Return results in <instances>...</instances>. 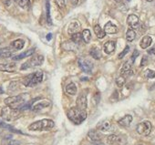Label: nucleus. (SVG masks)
Here are the masks:
<instances>
[{
  "mask_svg": "<svg viewBox=\"0 0 155 145\" xmlns=\"http://www.w3.org/2000/svg\"><path fill=\"white\" fill-rule=\"evenodd\" d=\"M127 24L129 25V27L132 29L137 28L139 26V18L136 15H130L127 18Z\"/></svg>",
  "mask_w": 155,
  "mask_h": 145,
  "instance_id": "obj_13",
  "label": "nucleus"
},
{
  "mask_svg": "<svg viewBox=\"0 0 155 145\" xmlns=\"http://www.w3.org/2000/svg\"><path fill=\"white\" fill-rule=\"evenodd\" d=\"M46 8H47V20H48V24H51V18H50V7H49L48 0H47Z\"/></svg>",
  "mask_w": 155,
  "mask_h": 145,
  "instance_id": "obj_34",
  "label": "nucleus"
},
{
  "mask_svg": "<svg viewBox=\"0 0 155 145\" xmlns=\"http://www.w3.org/2000/svg\"><path fill=\"white\" fill-rule=\"evenodd\" d=\"M135 38H136V33H135L134 29H132V28L128 29L126 32V39L129 42H131L135 39Z\"/></svg>",
  "mask_w": 155,
  "mask_h": 145,
  "instance_id": "obj_28",
  "label": "nucleus"
},
{
  "mask_svg": "<svg viewBox=\"0 0 155 145\" xmlns=\"http://www.w3.org/2000/svg\"><path fill=\"white\" fill-rule=\"evenodd\" d=\"M74 48H75V43L74 42H66V43H64V48L65 49H67V50H73L74 49Z\"/></svg>",
  "mask_w": 155,
  "mask_h": 145,
  "instance_id": "obj_35",
  "label": "nucleus"
},
{
  "mask_svg": "<svg viewBox=\"0 0 155 145\" xmlns=\"http://www.w3.org/2000/svg\"><path fill=\"white\" fill-rule=\"evenodd\" d=\"M3 93H4V91L1 87H0V94H3Z\"/></svg>",
  "mask_w": 155,
  "mask_h": 145,
  "instance_id": "obj_45",
  "label": "nucleus"
},
{
  "mask_svg": "<svg viewBox=\"0 0 155 145\" xmlns=\"http://www.w3.org/2000/svg\"><path fill=\"white\" fill-rule=\"evenodd\" d=\"M151 129H152L151 123L148 120H145V121L139 123L136 127L137 132L141 136H148L150 133Z\"/></svg>",
  "mask_w": 155,
  "mask_h": 145,
  "instance_id": "obj_7",
  "label": "nucleus"
},
{
  "mask_svg": "<svg viewBox=\"0 0 155 145\" xmlns=\"http://www.w3.org/2000/svg\"><path fill=\"white\" fill-rule=\"evenodd\" d=\"M103 30L105 31L106 34H115V33H117L118 28H117V27H116L114 24H112L111 22H108V23L105 25Z\"/></svg>",
  "mask_w": 155,
  "mask_h": 145,
  "instance_id": "obj_20",
  "label": "nucleus"
},
{
  "mask_svg": "<svg viewBox=\"0 0 155 145\" xmlns=\"http://www.w3.org/2000/svg\"><path fill=\"white\" fill-rule=\"evenodd\" d=\"M18 88V81H12L9 85V90L10 91H17V89Z\"/></svg>",
  "mask_w": 155,
  "mask_h": 145,
  "instance_id": "obj_38",
  "label": "nucleus"
},
{
  "mask_svg": "<svg viewBox=\"0 0 155 145\" xmlns=\"http://www.w3.org/2000/svg\"><path fill=\"white\" fill-rule=\"evenodd\" d=\"M28 97V93H23V94H20L18 96L8 97L4 101L7 106H9V107L15 108V109H19L22 105H24L26 103Z\"/></svg>",
  "mask_w": 155,
  "mask_h": 145,
  "instance_id": "obj_3",
  "label": "nucleus"
},
{
  "mask_svg": "<svg viewBox=\"0 0 155 145\" xmlns=\"http://www.w3.org/2000/svg\"><path fill=\"white\" fill-rule=\"evenodd\" d=\"M90 53H91V56L96 60H99L101 58V51L98 48H92L91 49Z\"/></svg>",
  "mask_w": 155,
  "mask_h": 145,
  "instance_id": "obj_27",
  "label": "nucleus"
},
{
  "mask_svg": "<svg viewBox=\"0 0 155 145\" xmlns=\"http://www.w3.org/2000/svg\"><path fill=\"white\" fill-rule=\"evenodd\" d=\"M50 106H51V102L50 101H40V102H38V103L32 105V108L31 109L35 112H39V111H42L45 109H48Z\"/></svg>",
  "mask_w": 155,
  "mask_h": 145,
  "instance_id": "obj_10",
  "label": "nucleus"
},
{
  "mask_svg": "<svg viewBox=\"0 0 155 145\" xmlns=\"http://www.w3.org/2000/svg\"><path fill=\"white\" fill-rule=\"evenodd\" d=\"M139 55H140V52H139L137 49H135V50L133 51V54H132V56H131V59H130V60H131L132 62H134L135 59H136V58H137Z\"/></svg>",
  "mask_w": 155,
  "mask_h": 145,
  "instance_id": "obj_39",
  "label": "nucleus"
},
{
  "mask_svg": "<svg viewBox=\"0 0 155 145\" xmlns=\"http://www.w3.org/2000/svg\"><path fill=\"white\" fill-rule=\"evenodd\" d=\"M132 61H126L121 69H120V74L121 75H126V76H131L133 74V72L131 70V65H132Z\"/></svg>",
  "mask_w": 155,
  "mask_h": 145,
  "instance_id": "obj_12",
  "label": "nucleus"
},
{
  "mask_svg": "<svg viewBox=\"0 0 155 145\" xmlns=\"http://www.w3.org/2000/svg\"><path fill=\"white\" fill-rule=\"evenodd\" d=\"M67 116L74 124L79 125L87 119V111L77 107H73L68 110Z\"/></svg>",
  "mask_w": 155,
  "mask_h": 145,
  "instance_id": "obj_1",
  "label": "nucleus"
},
{
  "mask_svg": "<svg viewBox=\"0 0 155 145\" xmlns=\"http://www.w3.org/2000/svg\"><path fill=\"white\" fill-rule=\"evenodd\" d=\"M20 116H21V110L19 109H15V108L7 106L3 108L1 110V118L7 121L16 120Z\"/></svg>",
  "mask_w": 155,
  "mask_h": 145,
  "instance_id": "obj_5",
  "label": "nucleus"
},
{
  "mask_svg": "<svg viewBox=\"0 0 155 145\" xmlns=\"http://www.w3.org/2000/svg\"><path fill=\"white\" fill-rule=\"evenodd\" d=\"M18 5L23 9H28L30 7V0H19Z\"/></svg>",
  "mask_w": 155,
  "mask_h": 145,
  "instance_id": "obj_31",
  "label": "nucleus"
},
{
  "mask_svg": "<svg viewBox=\"0 0 155 145\" xmlns=\"http://www.w3.org/2000/svg\"><path fill=\"white\" fill-rule=\"evenodd\" d=\"M55 3L58 6V8H60V9H63L66 7L65 0H55Z\"/></svg>",
  "mask_w": 155,
  "mask_h": 145,
  "instance_id": "obj_36",
  "label": "nucleus"
},
{
  "mask_svg": "<svg viewBox=\"0 0 155 145\" xmlns=\"http://www.w3.org/2000/svg\"><path fill=\"white\" fill-rule=\"evenodd\" d=\"M76 103H77V106H76L77 108H79L81 110H86L87 106H88V101H87L86 95H84V94L80 95L79 97H78V99H77Z\"/></svg>",
  "mask_w": 155,
  "mask_h": 145,
  "instance_id": "obj_11",
  "label": "nucleus"
},
{
  "mask_svg": "<svg viewBox=\"0 0 155 145\" xmlns=\"http://www.w3.org/2000/svg\"><path fill=\"white\" fill-rule=\"evenodd\" d=\"M98 129L101 130V131H103V132H107L109 131L110 129H111V124L109 120H104L102 121L99 126H98Z\"/></svg>",
  "mask_w": 155,
  "mask_h": 145,
  "instance_id": "obj_24",
  "label": "nucleus"
},
{
  "mask_svg": "<svg viewBox=\"0 0 155 145\" xmlns=\"http://www.w3.org/2000/svg\"><path fill=\"white\" fill-rule=\"evenodd\" d=\"M129 51H130V47H129V46H126V47H125V48H124V50H123L121 53H120V55H119V58H120V59L123 58Z\"/></svg>",
  "mask_w": 155,
  "mask_h": 145,
  "instance_id": "obj_37",
  "label": "nucleus"
},
{
  "mask_svg": "<svg viewBox=\"0 0 155 145\" xmlns=\"http://www.w3.org/2000/svg\"><path fill=\"white\" fill-rule=\"evenodd\" d=\"M82 39L86 42V43H90L91 39V33L89 29H84L82 31Z\"/></svg>",
  "mask_w": 155,
  "mask_h": 145,
  "instance_id": "obj_29",
  "label": "nucleus"
},
{
  "mask_svg": "<svg viewBox=\"0 0 155 145\" xmlns=\"http://www.w3.org/2000/svg\"><path fill=\"white\" fill-rule=\"evenodd\" d=\"M25 41L23 39H16L11 43V47L16 50H20L24 48Z\"/></svg>",
  "mask_w": 155,
  "mask_h": 145,
  "instance_id": "obj_23",
  "label": "nucleus"
},
{
  "mask_svg": "<svg viewBox=\"0 0 155 145\" xmlns=\"http://www.w3.org/2000/svg\"><path fill=\"white\" fill-rule=\"evenodd\" d=\"M148 53L150 54V55H155V46H153L151 48H150L148 50Z\"/></svg>",
  "mask_w": 155,
  "mask_h": 145,
  "instance_id": "obj_41",
  "label": "nucleus"
},
{
  "mask_svg": "<svg viewBox=\"0 0 155 145\" xmlns=\"http://www.w3.org/2000/svg\"><path fill=\"white\" fill-rule=\"evenodd\" d=\"M78 64H79V67L81 68V69L84 71L85 73H91L93 68V63L88 58H79Z\"/></svg>",
  "mask_w": 155,
  "mask_h": 145,
  "instance_id": "obj_8",
  "label": "nucleus"
},
{
  "mask_svg": "<svg viewBox=\"0 0 155 145\" xmlns=\"http://www.w3.org/2000/svg\"><path fill=\"white\" fill-rule=\"evenodd\" d=\"M88 137H89V139L91 140V141H99L100 140H101V135H100V133L97 131V130H91L90 131H89V133H88Z\"/></svg>",
  "mask_w": 155,
  "mask_h": 145,
  "instance_id": "obj_21",
  "label": "nucleus"
},
{
  "mask_svg": "<svg viewBox=\"0 0 155 145\" xmlns=\"http://www.w3.org/2000/svg\"><path fill=\"white\" fill-rule=\"evenodd\" d=\"M18 145H19V144H18Z\"/></svg>",
  "mask_w": 155,
  "mask_h": 145,
  "instance_id": "obj_51",
  "label": "nucleus"
},
{
  "mask_svg": "<svg viewBox=\"0 0 155 145\" xmlns=\"http://www.w3.org/2000/svg\"><path fill=\"white\" fill-rule=\"evenodd\" d=\"M147 63H148V61H147V58H146V57H143V58H142V60H141V63H140V66H141V67H143V66L147 65Z\"/></svg>",
  "mask_w": 155,
  "mask_h": 145,
  "instance_id": "obj_40",
  "label": "nucleus"
},
{
  "mask_svg": "<svg viewBox=\"0 0 155 145\" xmlns=\"http://www.w3.org/2000/svg\"><path fill=\"white\" fill-rule=\"evenodd\" d=\"M51 38H52V34H50V33L48 34V35H47V39H48V40H50Z\"/></svg>",
  "mask_w": 155,
  "mask_h": 145,
  "instance_id": "obj_44",
  "label": "nucleus"
},
{
  "mask_svg": "<svg viewBox=\"0 0 155 145\" xmlns=\"http://www.w3.org/2000/svg\"><path fill=\"white\" fill-rule=\"evenodd\" d=\"M144 75L147 79H154L155 78V71L151 69H146L144 72Z\"/></svg>",
  "mask_w": 155,
  "mask_h": 145,
  "instance_id": "obj_33",
  "label": "nucleus"
},
{
  "mask_svg": "<svg viewBox=\"0 0 155 145\" xmlns=\"http://www.w3.org/2000/svg\"><path fill=\"white\" fill-rule=\"evenodd\" d=\"M81 29V25L79 22L77 21H72L69 26H68V33L69 35H72V34H75V33H78Z\"/></svg>",
  "mask_w": 155,
  "mask_h": 145,
  "instance_id": "obj_17",
  "label": "nucleus"
},
{
  "mask_svg": "<svg viewBox=\"0 0 155 145\" xmlns=\"http://www.w3.org/2000/svg\"><path fill=\"white\" fill-rule=\"evenodd\" d=\"M54 126H55V122L52 120L44 119V120H40L31 123L28 126V130H33V131L48 130H51Z\"/></svg>",
  "mask_w": 155,
  "mask_h": 145,
  "instance_id": "obj_2",
  "label": "nucleus"
},
{
  "mask_svg": "<svg viewBox=\"0 0 155 145\" xmlns=\"http://www.w3.org/2000/svg\"><path fill=\"white\" fill-rule=\"evenodd\" d=\"M139 145H142V144H139Z\"/></svg>",
  "mask_w": 155,
  "mask_h": 145,
  "instance_id": "obj_50",
  "label": "nucleus"
},
{
  "mask_svg": "<svg viewBox=\"0 0 155 145\" xmlns=\"http://www.w3.org/2000/svg\"><path fill=\"white\" fill-rule=\"evenodd\" d=\"M13 55V50L10 48H0V58H9Z\"/></svg>",
  "mask_w": 155,
  "mask_h": 145,
  "instance_id": "obj_22",
  "label": "nucleus"
},
{
  "mask_svg": "<svg viewBox=\"0 0 155 145\" xmlns=\"http://www.w3.org/2000/svg\"><path fill=\"white\" fill-rule=\"evenodd\" d=\"M3 1H4V4H5L7 7H8V6L11 5V1H10V0H3Z\"/></svg>",
  "mask_w": 155,
  "mask_h": 145,
  "instance_id": "obj_43",
  "label": "nucleus"
},
{
  "mask_svg": "<svg viewBox=\"0 0 155 145\" xmlns=\"http://www.w3.org/2000/svg\"><path fill=\"white\" fill-rule=\"evenodd\" d=\"M16 68H17V65L14 62L0 64V71H4V72H14L16 70Z\"/></svg>",
  "mask_w": 155,
  "mask_h": 145,
  "instance_id": "obj_14",
  "label": "nucleus"
},
{
  "mask_svg": "<svg viewBox=\"0 0 155 145\" xmlns=\"http://www.w3.org/2000/svg\"><path fill=\"white\" fill-rule=\"evenodd\" d=\"M146 1H148V2H151V1H153V0H146Z\"/></svg>",
  "mask_w": 155,
  "mask_h": 145,
  "instance_id": "obj_48",
  "label": "nucleus"
},
{
  "mask_svg": "<svg viewBox=\"0 0 155 145\" xmlns=\"http://www.w3.org/2000/svg\"><path fill=\"white\" fill-rule=\"evenodd\" d=\"M94 32L96 34V36L98 37V38H103L106 36L105 31L101 28V27L100 25H95L94 26Z\"/></svg>",
  "mask_w": 155,
  "mask_h": 145,
  "instance_id": "obj_26",
  "label": "nucleus"
},
{
  "mask_svg": "<svg viewBox=\"0 0 155 145\" xmlns=\"http://www.w3.org/2000/svg\"><path fill=\"white\" fill-rule=\"evenodd\" d=\"M35 51H36V49H35V48H31V49L27 50V51H25V52H23V53L19 54V55L14 56V57L12 58V60H14V61L21 60V59H23V58H28V57H29V56L33 55Z\"/></svg>",
  "mask_w": 155,
  "mask_h": 145,
  "instance_id": "obj_15",
  "label": "nucleus"
},
{
  "mask_svg": "<svg viewBox=\"0 0 155 145\" xmlns=\"http://www.w3.org/2000/svg\"><path fill=\"white\" fill-rule=\"evenodd\" d=\"M115 48H116V42L113 40H110V41L106 42L103 47L104 52L107 54H111L112 52H114Z\"/></svg>",
  "mask_w": 155,
  "mask_h": 145,
  "instance_id": "obj_16",
  "label": "nucleus"
},
{
  "mask_svg": "<svg viewBox=\"0 0 155 145\" xmlns=\"http://www.w3.org/2000/svg\"><path fill=\"white\" fill-rule=\"evenodd\" d=\"M43 78H44L43 72L38 70V71L35 72V73L26 76L22 81V84L26 87H34V86L39 84L43 81Z\"/></svg>",
  "mask_w": 155,
  "mask_h": 145,
  "instance_id": "obj_4",
  "label": "nucleus"
},
{
  "mask_svg": "<svg viewBox=\"0 0 155 145\" xmlns=\"http://www.w3.org/2000/svg\"><path fill=\"white\" fill-rule=\"evenodd\" d=\"M1 43H2V40H1V39H0V44H1Z\"/></svg>",
  "mask_w": 155,
  "mask_h": 145,
  "instance_id": "obj_49",
  "label": "nucleus"
},
{
  "mask_svg": "<svg viewBox=\"0 0 155 145\" xmlns=\"http://www.w3.org/2000/svg\"><path fill=\"white\" fill-rule=\"evenodd\" d=\"M66 92L70 95V96H74L77 94V86L75 85V83L71 82L69 83L67 87H66Z\"/></svg>",
  "mask_w": 155,
  "mask_h": 145,
  "instance_id": "obj_25",
  "label": "nucleus"
},
{
  "mask_svg": "<svg viewBox=\"0 0 155 145\" xmlns=\"http://www.w3.org/2000/svg\"><path fill=\"white\" fill-rule=\"evenodd\" d=\"M14 1H15V2H16V3H17V4H18V2H19V0H14Z\"/></svg>",
  "mask_w": 155,
  "mask_h": 145,
  "instance_id": "obj_47",
  "label": "nucleus"
},
{
  "mask_svg": "<svg viewBox=\"0 0 155 145\" xmlns=\"http://www.w3.org/2000/svg\"><path fill=\"white\" fill-rule=\"evenodd\" d=\"M81 40H82V35L80 32H78V33H75V34H72L71 35V41L74 42L75 44L81 43Z\"/></svg>",
  "mask_w": 155,
  "mask_h": 145,
  "instance_id": "obj_30",
  "label": "nucleus"
},
{
  "mask_svg": "<svg viewBox=\"0 0 155 145\" xmlns=\"http://www.w3.org/2000/svg\"><path fill=\"white\" fill-rule=\"evenodd\" d=\"M125 83H126V79H125V77L120 76V77H118V78L116 79V85H117L119 88L123 87V86L125 85Z\"/></svg>",
  "mask_w": 155,
  "mask_h": 145,
  "instance_id": "obj_32",
  "label": "nucleus"
},
{
  "mask_svg": "<svg viewBox=\"0 0 155 145\" xmlns=\"http://www.w3.org/2000/svg\"><path fill=\"white\" fill-rule=\"evenodd\" d=\"M132 121V116L131 115H125L120 120H118V124L121 127H129Z\"/></svg>",
  "mask_w": 155,
  "mask_h": 145,
  "instance_id": "obj_18",
  "label": "nucleus"
},
{
  "mask_svg": "<svg viewBox=\"0 0 155 145\" xmlns=\"http://www.w3.org/2000/svg\"><path fill=\"white\" fill-rule=\"evenodd\" d=\"M151 42H152L151 37L150 36H145V37H143L141 38V40L140 42V46L141 48L145 49V48H148L150 46Z\"/></svg>",
  "mask_w": 155,
  "mask_h": 145,
  "instance_id": "obj_19",
  "label": "nucleus"
},
{
  "mask_svg": "<svg viewBox=\"0 0 155 145\" xmlns=\"http://www.w3.org/2000/svg\"><path fill=\"white\" fill-rule=\"evenodd\" d=\"M3 133V129L1 128V127H0V135H1Z\"/></svg>",
  "mask_w": 155,
  "mask_h": 145,
  "instance_id": "obj_46",
  "label": "nucleus"
},
{
  "mask_svg": "<svg viewBox=\"0 0 155 145\" xmlns=\"http://www.w3.org/2000/svg\"><path fill=\"white\" fill-rule=\"evenodd\" d=\"M107 143L110 145H125L126 139L123 136L111 134L107 138Z\"/></svg>",
  "mask_w": 155,
  "mask_h": 145,
  "instance_id": "obj_9",
  "label": "nucleus"
},
{
  "mask_svg": "<svg viewBox=\"0 0 155 145\" xmlns=\"http://www.w3.org/2000/svg\"><path fill=\"white\" fill-rule=\"evenodd\" d=\"M70 3H71V5H73V6H77L78 3H79V0H70Z\"/></svg>",
  "mask_w": 155,
  "mask_h": 145,
  "instance_id": "obj_42",
  "label": "nucleus"
},
{
  "mask_svg": "<svg viewBox=\"0 0 155 145\" xmlns=\"http://www.w3.org/2000/svg\"><path fill=\"white\" fill-rule=\"evenodd\" d=\"M43 61H44V57L41 56V55H37V56L33 57L31 59H29L28 61L22 64L20 69L21 70H26L28 68H34V67H37V66H40V65H42Z\"/></svg>",
  "mask_w": 155,
  "mask_h": 145,
  "instance_id": "obj_6",
  "label": "nucleus"
}]
</instances>
